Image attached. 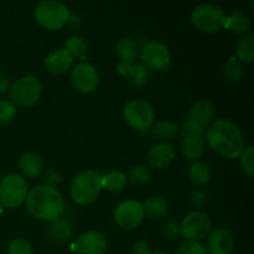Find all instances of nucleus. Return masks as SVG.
Here are the masks:
<instances>
[{
	"label": "nucleus",
	"instance_id": "1",
	"mask_svg": "<svg viewBox=\"0 0 254 254\" xmlns=\"http://www.w3.org/2000/svg\"><path fill=\"white\" fill-rule=\"evenodd\" d=\"M211 148L227 159H236L245 150V138L237 124L227 119L215 122L206 130Z\"/></svg>",
	"mask_w": 254,
	"mask_h": 254
},
{
	"label": "nucleus",
	"instance_id": "2",
	"mask_svg": "<svg viewBox=\"0 0 254 254\" xmlns=\"http://www.w3.org/2000/svg\"><path fill=\"white\" fill-rule=\"evenodd\" d=\"M26 208L35 218L41 221L57 220L64 211V198L56 188L37 185L27 192Z\"/></svg>",
	"mask_w": 254,
	"mask_h": 254
},
{
	"label": "nucleus",
	"instance_id": "3",
	"mask_svg": "<svg viewBox=\"0 0 254 254\" xmlns=\"http://www.w3.org/2000/svg\"><path fill=\"white\" fill-rule=\"evenodd\" d=\"M102 190V175L94 170L79 173L71 184V196L78 205L94 202Z\"/></svg>",
	"mask_w": 254,
	"mask_h": 254
},
{
	"label": "nucleus",
	"instance_id": "4",
	"mask_svg": "<svg viewBox=\"0 0 254 254\" xmlns=\"http://www.w3.org/2000/svg\"><path fill=\"white\" fill-rule=\"evenodd\" d=\"M35 19L47 30H60L68 22L69 10L64 2L55 0L40 1L35 7Z\"/></svg>",
	"mask_w": 254,
	"mask_h": 254
},
{
	"label": "nucleus",
	"instance_id": "5",
	"mask_svg": "<svg viewBox=\"0 0 254 254\" xmlns=\"http://www.w3.org/2000/svg\"><path fill=\"white\" fill-rule=\"evenodd\" d=\"M123 116L128 126L141 134H145L153 127L155 118L154 108L144 99L129 101L124 106Z\"/></svg>",
	"mask_w": 254,
	"mask_h": 254
},
{
	"label": "nucleus",
	"instance_id": "6",
	"mask_svg": "<svg viewBox=\"0 0 254 254\" xmlns=\"http://www.w3.org/2000/svg\"><path fill=\"white\" fill-rule=\"evenodd\" d=\"M29 190L27 183L19 174H9L0 181V203L14 208L25 202Z\"/></svg>",
	"mask_w": 254,
	"mask_h": 254
},
{
	"label": "nucleus",
	"instance_id": "7",
	"mask_svg": "<svg viewBox=\"0 0 254 254\" xmlns=\"http://www.w3.org/2000/svg\"><path fill=\"white\" fill-rule=\"evenodd\" d=\"M41 82L35 76H25L10 86L11 103L20 107H32L41 96Z\"/></svg>",
	"mask_w": 254,
	"mask_h": 254
},
{
	"label": "nucleus",
	"instance_id": "8",
	"mask_svg": "<svg viewBox=\"0 0 254 254\" xmlns=\"http://www.w3.org/2000/svg\"><path fill=\"white\" fill-rule=\"evenodd\" d=\"M191 21L200 31L216 32L225 26L226 14L217 5H200L191 14Z\"/></svg>",
	"mask_w": 254,
	"mask_h": 254
},
{
	"label": "nucleus",
	"instance_id": "9",
	"mask_svg": "<svg viewBox=\"0 0 254 254\" xmlns=\"http://www.w3.org/2000/svg\"><path fill=\"white\" fill-rule=\"evenodd\" d=\"M212 117L213 107L210 102L205 101V99L196 102L189 112L188 119L184 124L181 134L185 135V134L191 133L202 135L206 129H208V127H210Z\"/></svg>",
	"mask_w": 254,
	"mask_h": 254
},
{
	"label": "nucleus",
	"instance_id": "10",
	"mask_svg": "<svg viewBox=\"0 0 254 254\" xmlns=\"http://www.w3.org/2000/svg\"><path fill=\"white\" fill-rule=\"evenodd\" d=\"M211 220L205 212L192 211L188 213L180 225V235L190 242L203 240L211 233Z\"/></svg>",
	"mask_w": 254,
	"mask_h": 254
},
{
	"label": "nucleus",
	"instance_id": "11",
	"mask_svg": "<svg viewBox=\"0 0 254 254\" xmlns=\"http://www.w3.org/2000/svg\"><path fill=\"white\" fill-rule=\"evenodd\" d=\"M141 64L154 71H164L171 61L170 51L164 44L158 41H149L143 46L140 52Z\"/></svg>",
	"mask_w": 254,
	"mask_h": 254
},
{
	"label": "nucleus",
	"instance_id": "12",
	"mask_svg": "<svg viewBox=\"0 0 254 254\" xmlns=\"http://www.w3.org/2000/svg\"><path fill=\"white\" fill-rule=\"evenodd\" d=\"M114 220L124 230H134L144 220L143 206L138 201L127 200L119 203L114 211Z\"/></svg>",
	"mask_w": 254,
	"mask_h": 254
},
{
	"label": "nucleus",
	"instance_id": "13",
	"mask_svg": "<svg viewBox=\"0 0 254 254\" xmlns=\"http://www.w3.org/2000/svg\"><path fill=\"white\" fill-rule=\"evenodd\" d=\"M71 82L74 88L81 93H91L96 91L99 83L98 71L93 64L81 62L76 64L71 71Z\"/></svg>",
	"mask_w": 254,
	"mask_h": 254
},
{
	"label": "nucleus",
	"instance_id": "14",
	"mask_svg": "<svg viewBox=\"0 0 254 254\" xmlns=\"http://www.w3.org/2000/svg\"><path fill=\"white\" fill-rule=\"evenodd\" d=\"M74 250L78 254H104L107 251V240L102 233L89 231L78 236Z\"/></svg>",
	"mask_w": 254,
	"mask_h": 254
},
{
	"label": "nucleus",
	"instance_id": "15",
	"mask_svg": "<svg viewBox=\"0 0 254 254\" xmlns=\"http://www.w3.org/2000/svg\"><path fill=\"white\" fill-rule=\"evenodd\" d=\"M175 158V148L170 143H159L151 146L146 154V161L154 169H165Z\"/></svg>",
	"mask_w": 254,
	"mask_h": 254
},
{
	"label": "nucleus",
	"instance_id": "16",
	"mask_svg": "<svg viewBox=\"0 0 254 254\" xmlns=\"http://www.w3.org/2000/svg\"><path fill=\"white\" fill-rule=\"evenodd\" d=\"M235 248V238L230 231L217 228L208 235V250L211 254H231Z\"/></svg>",
	"mask_w": 254,
	"mask_h": 254
},
{
	"label": "nucleus",
	"instance_id": "17",
	"mask_svg": "<svg viewBox=\"0 0 254 254\" xmlns=\"http://www.w3.org/2000/svg\"><path fill=\"white\" fill-rule=\"evenodd\" d=\"M73 59L64 49H57L52 51L45 59V67L50 73L62 74L71 68Z\"/></svg>",
	"mask_w": 254,
	"mask_h": 254
},
{
	"label": "nucleus",
	"instance_id": "18",
	"mask_svg": "<svg viewBox=\"0 0 254 254\" xmlns=\"http://www.w3.org/2000/svg\"><path fill=\"white\" fill-rule=\"evenodd\" d=\"M19 169L25 176L37 178L42 174L44 163L42 159L35 153H25L19 159Z\"/></svg>",
	"mask_w": 254,
	"mask_h": 254
},
{
	"label": "nucleus",
	"instance_id": "19",
	"mask_svg": "<svg viewBox=\"0 0 254 254\" xmlns=\"http://www.w3.org/2000/svg\"><path fill=\"white\" fill-rule=\"evenodd\" d=\"M183 153L189 160H196L203 153V138L198 134H185L181 141Z\"/></svg>",
	"mask_w": 254,
	"mask_h": 254
},
{
	"label": "nucleus",
	"instance_id": "20",
	"mask_svg": "<svg viewBox=\"0 0 254 254\" xmlns=\"http://www.w3.org/2000/svg\"><path fill=\"white\" fill-rule=\"evenodd\" d=\"M116 50L119 59H121V64H135L139 55V49L138 45H136L133 40L128 39V37H122V39H119L118 42H117Z\"/></svg>",
	"mask_w": 254,
	"mask_h": 254
},
{
	"label": "nucleus",
	"instance_id": "21",
	"mask_svg": "<svg viewBox=\"0 0 254 254\" xmlns=\"http://www.w3.org/2000/svg\"><path fill=\"white\" fill-rule=\"evenodd\" d=\"M118 72L122 76L127 77L133 86H141L145 83L148 78V72L141 64H118Z\"/></svg>",
	"mask_w": 254,
	"mask_h": 254
},
{
	"label": "nucleus",
	"instance_id": "22",
	"mask_svg": "<svg viewBox=\"0 0 254 254\" xmlns=\"http://www.w3.org/2000/svg\"><path fill=\"white\" fill-rule=\"evenodd\" d=\"M143 212L144 216L155 220V218H161L169 212V202L166 198L161 196H153L145 200L143 203Z\"/></svg>",
	"mask_w": 254,
	"mask_h": 254
},
{
	"label": "nucleus",
	"instance_id": "23",
	"mask_svg": "<svg viewBox=\"0 0 254 254\" xmlns=\"http://www.w3.org/2000/svg\"><path fill=\"white\" fill-rule=\"evenodd\" d=\"M188 175L191 183L197 186H205L211 180L210 168L205 163H201V161H195L189 168Z\"/></svg>",
	"mask_w": 254,
	"mask_h": 254
},
{
	"label": "nucleus",
	"instance_id": "24",
	"mask_svg": "<svg viewBox=\"0 0 254 254\" xmlns=\"http://www.w3.org/2000/svg\"><path fill=\"white\" fill-rule=\"evenodd\" d=\"M226 29L235 32H246L251 27V20L242 10H235L230 16H226Z\"/></svg>",
	"mask_w": 254,
	"mask_h": 254
},
{
	"label": "nucleus",
	"instance_id": "25",
	"mask_svg": "<svg viewBox=\"0 0 254 254\" xmlns=\"http://www.w3.org/2000/svg\"><path fill=\"white\" fill-rule=\"evenodd\" d=\"M127 184V178L122 171H109L102 176V189H106L111 192H119L124 189Z\"/></svg>",
	"mask_w": 254,
	"mask_h": 254
},
{
	"label": "nucleus",
	"instance_id": "26",
	"mask_svg": "<svg viewBox=\"0 0 254 254\" xmlns=\"http://www.w3.org/2000/svg\"><path fill=\"white\" fill-rule=\"evenodd\" d=\"M236 51H237L236 57L238 59V61H242L245 64H252L254 61V35L250 34L242 37L238 41Z\"/></svg>",
	"mask_w": 254,
	"mask_h": 254
},
{
	"label": "nucleus",
	"instance_id": "27",
	"mask_svg": "<svg viewBox=\"0 0 254 254\" xmlns=\"http://www.w3.org/2000/svg\"><path fill=\"white\" fill-rule=\"evenodd\" d=\"M72 235V226L64 218H57L52 221L51 230H50V236L56 242H64L67 241Z\"/></svg>",
	"mask_w": 254,
	"mask_h": 254
},
{
	"label": "nucleus",
	"instance_id": "28",
	"mask_svg": "<svg viewBox=\"0 0 254 254\" xmlns=\"http://www.w3.org/2000/svg\"><path fill=\"white\" fill-rule=\"evenodd\" d=\"M153 134L156 138L161 139V140H166V139H171L178 134L179 127L175 122L171 121H161L158 123L153 124Z\"/></svg>",
	"mask_w": 254,
	"mask_h": 254
},
{
	"label": "nucleus",
	"instance_id": "29",
	"mask_svg": "<svg viewBox=\"0 0 254 254\" xmlns=\"http://www.w3.org/2000/svg\"><path fill=\"white\" fill-rule=\"evenodd\" d=\"M64 50L72 56V59L86 60L87 59V44L82 37L71 36L64 44Z\"/></svg>",
	"mask_w": 254,
	"mask_h": 254
},
{
	"label": "nucleus",
	"instance_id": "30",
	"mask_svg": "<svg viewBox=\"0 0 254 254\" xmlns=\"http://www.w3.org/2000/svg\"><path fill=\"white\" fill-rule=\"evenodd\" d=\"M243 74H245V72H243V67L241 64V62L238 61V59L236 56H231L225 67L226 78L230 82L235 83V82H238L242 79Z\"/></svg>",
	"mask_w": 254,
	"mask_h": 254
},
{
	"label": "nucleus",
	"instance_id": "31",
	"mask_svg": "<svg viewBox=\"0 0 254 254\" xmlns=\"http://www.w3.org/2000/svg\"><path fill=\"white\" fill-rule=\"evenodd\" d=\"M151 178V174L145 166H134L130 169L128 174V180L130 181L133 185H144V184L148 183Z\"/></svg>",
	"mask_w": 254,
	"mask_h": 254
},
{
	"label": "nucleus",
	"instance_id": "32",
	"mask_svg": "<svg viewBox=\"0 0 254 254\" xmlns=\"http://www.w3.org/2000/svg\"><path fill=\"white\" fill-rule=\"evenodd\" d=\"M7 254H34V250L26 240L16 238L10 242L7 247Z\"/></svg>",
	"mask_w": 254,
	"mask_h": 254
},
{
	"label": "nucleus",
	"instance_id": "33",
	"mask_svg": "<svg viewBox=\"0 0 254 254\" xmlns=\"http://www.w3.org/2000/svg\"><path fill=\"white\" fill-rule=\"evenodd\" d=\"M16 116V108L6 99H0V124H6Z\"/></svg>",
	"mask_w": 254,
	"mask_h": 254
},
{
	"label": "nucleus",
	"instance_id": "34",
	"mask_svg": "<svg viewBox=\"0 0 254 254\" xmlns=\"http://www.w3.org/2000/svg\"><path fill=\"white\" fill-rule=\"evenodd\" d=\"M242 159H241V164H242V168L246 173L250 176H253L254 174V148L253 145H250L248 148H246L245 150L241 154Z\"/></svg>",
	"mask_w": 254,
	"mask_h": 254
},
{
	"label": "nucleus",
	"instance_id": "35",
	"mask_svg": "<svg viewBox=\"0 0 254 254\" xmlns=\"http://www.w3.org/2000/svg\"><path fill=\"white\" fill-rule=\"evenodd\" d=\"M175 254H207L205 246L198 242H185L178 248Z\"/></svg>",
	"mask_w": 254,
	"mask_h": 254
},
{
	"label": "nucleus",
	"instance_id": "36",
	"mask_svg": "<svg viewBox=\"0 0 254 254\" xmlns=\"http://www.w3.org/2000/svg\"><path fill=\"white\" fill-rule=\"evenodd\" d=\"M161 233L168 240H175L180 235V225L173 220L166 221L163 225V227H161Z\"/></svg>",
	"mask_w": 254,
	"mask_h": 254
},
{
	"label": "nucleus",
	"instance_id": "37",
	"mask_svg": "<svg viewBox=\"0 0 254 254\" xmlns=\"http://www.w3.org/2000/svg\"><path fill=\"white\" fill-rule=\"evenodd\" d=\"M206 200H207V195H206V192L202 189H196V190H193L192 192L190 193L191 203L195 206H198V207L205 205Z\"/></svg>",
	"mask_w": 254,
	"mask_h": 254
},
{
	"label": "nucleus",
	"instance_id": "38",
	"mask_svg": "<svg viewBox=\"0 0 254 254\" xmlns=\"http://www.w3.org/2000/svg\"><path fill=\"white\" fill-rule=\"evenodd\" d=\"M44 180H45L44 185L55 188V186L59 185L60 181H61V176H60V174L56 173L55 170H52V169H49V170L45 171Z\"/></svg>",
	"mask_w": 254,
	"mask_h": 254
},
{
	"label": "nucleus",
	"instance_id": "39",
	"mask_svg": "<svg viewBox=\"0 0 254 254\" xmlns=\"http://www.w3.org/2000/svg\"><path fill=\"white\" fill-rule=\"evenodd\" d=\"M133 253L134 254H151L149 245L144 241H138L133 245Z\"/></svg>",
	"mask_w": 254,
	"mask_h": 254
},
{
	"label": "nucleus",
	"instance_id": "40",
	"mask_svg": "<svg viewBox=\"0 0 254 254\" xmlns=\"http://www.w3.org/2000/svg\"><path fill=\"white\" fill-rule=\"evenodd\" d=\"M10 89V79L4 72H0V94L6 93Z\"/></svg>",
	"mask_w": 254,
	"mask_h": 254
},
{
	"label": "nucleus",
	"instance_id": "41",
	"mask_svg": "<svg viewBox=\"0 0 254 254\" xmlns=\"http://www.w3.org/2000/svg\"><path fill=\"white\" fill-rule=\"evenodd\" d=\"M151 254H168V253H164V252H156V253H151Z\"/></svg>",
	"mask_w": 254,
	"mask_h": 254
}]
</instances>
